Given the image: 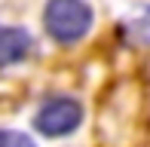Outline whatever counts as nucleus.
I'll use <instances>...</instances> for the list:
<instances>
[{
	"instance_id": "3",
	"label": "nucleus",
	"mask_w": 150,
	"mask_h": 147,
	"mask_svg": "<svg viewBox=\"0 0 150 147\" xmlns=\"http://www.w3.org/2000/svg\"><path fill=\"white\" fill-rule=\"evenodd\" d=\"M31 52V34L22 28H0V68L18 64Z\"/></svg>"
},
{
	"instance_id": "2",
	"label": "nucleus",
	"mask_w": 150,
	"mask_h": 147,
	"mask_svg": "<svg viewBox=\"0 0 150 147\" xmlns=\"http://www.w3.org/2000/svg\"><path fill=\"white\" fill-rule=\"evenodd\" d=\"M80 123H83V104H80L77 98H64V95L43 101L40 110L34 113V126H37V132L46 135V138L71 135Z\"/></svg>"
},
{
	"instance_id": "4",
	"label": "nucleus",
	"mask_w": 150,
	"mask_h": 147,
	"mask_svg": "<svg viewBox=\"0 0 150 147\" xmlns=\"http://www.w3.org/2000/svg\"><path fill=\"white\" fill-rule=\"evenodd\" d=\"M0 147H37V144H34L31 135H25V132L0 129Z\"/></svg>"
},
{
	"instance_id": "1",
	"label": "nucleus",
	"mask_w": 150,
	"mask_h": 147,
	"mask_svg": "<svg viewBox=\"0 0 150 147\" xmlns=\"http://www.w3.org/2000/svg\"><path fill=\"white\" fill-rule=\"evenodd\" d=\"M43 25L55 43H77L92 28V6L86 0H49L43 9Z\"/></svg>"
}]
</instances>
